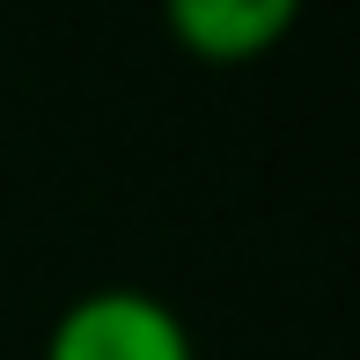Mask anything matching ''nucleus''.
I'll use <instances>...</instances> for the list:
<instances>
[{
  "mask_svg": "<svg viewBox=\"0 0 360 360\" xmlns=\"http://www.w3.org/2000/svg\"><path fill=\"white\" fill-rule=\"evenodd\" d=\"M44 360H199V353H191L184 316H176L162 294L96 287L52 323Z\"/></svg>",
  "mask_w": 360,
  "mask_h": 360,
  "instance_id": "1",
  "label": "nucleus"
},
{
  "mask_svg": "<svg viewBox=\"0 0 360 360\" xmlns=\"http://www.w3.org/2000/svg\"><path fill=\"white\" fill-rule=\"evenodd\" d=\"M294 30V0H176L169 37L206 67H250Z\"/></svg>",
  "mask_w": 360,
  "mask_h": 360,
  "instance_id": "2",
  "label": "nucleus"
}]
</instances>
